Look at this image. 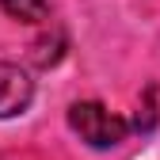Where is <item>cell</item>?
I'll return each mask as SVG.
<instances>
[{"label": "cell", "mask_w": 160, "mask_h": 160, "mask_svg": "<svg viewBox=\"0 0 160 160\" xmlns=\"http://www.w3.org/2000/svg\"><path fill=\"white\" fill-rule=\"evenodd\" d=\"M34 99V80L27 69L12 61H0V118H15L31 107Z\"/></svg>", "instance_id": "cell-2"}, {"label": "cell", "mask_w": 160, "mask_h": 160, "mask_svg": "<svg viewBox=\"0 0 160 160\" xmlns=\"http://www.w3.org/2000/svg\"><path fill=\"white\" fill-rule=\"evenodd\" d=\"M69 126L80 133V141H88L92 149H114L126 141L130 122L118 118L114 111H107L103 103L95 99H84V103H72L69 107Z\"/></svg>", "instance_id": "cell-1"}, {"label": "cell", "mask_w": 160, "mask_h": 160, "mask_svg": "<svg viewBox=\"0 0 160 160\" xmlns=\"http://www.w3.org/2000/svg\"><path fill=\"white\" fill-rule=\"evenodd\" d=\"M0 12L19 23H42L50 15V0H0Z\"/></svg>", "instance_id": "cell-3"}]
</instances>
